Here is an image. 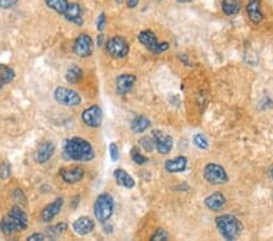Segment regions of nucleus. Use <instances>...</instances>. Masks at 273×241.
<instances>
[{"label": "nucleus", "instance_id": "obj_14", "mask_svg": "<svg viewBox=\"0 0 273 241\" xmlns=\"http://www.w3.org/2000/svg\"><path fill=\"white\" fill-rule=\"evenodd\" d=\"M62 16L68 22H72V23L77 24L79 27L83 26V23H84V20H83V9L77 2H69L68 7H67Z\"/></svg>", "mask_w": 273, "mask_h": 241}, {"label": "nucleus", "instance_id": "obj_29", "mask_svg": "<svg viewBox=\"0 0 273 241\" xmlns=\"http://www.w3.org/2000/svg\"><path fill=\"white\" fill-rule=\"evenodd\" d=\"M193 144L198 149H200V150H207V149L209 148V141L207 138L204 137V134H202V133H198V134L194 135Z\"/></svg>", "mask_w": 273, "mask_h": 241}, {"label": "nucleus", "instance_id": "obj_31", "mask_svg": "<svg viewBox=\"0 0 273 241\" xmlns=\"http://www.w3.org/2000/svg\"><path fill=\"white\" fill-rule=\"evenodd\" d=\"M140 143H141L142 148H143L147 152H152L153 150H154L155 144H154V139H152V138H149V137L142 138V139L140 140Z\"/></svg>", "mask_w": 273, "mask_h": 241}, {"label": "nucleus", "instance_id": "obj_33", "mask_svg": "<svg viewBox=\"0 0 273 241\" xmlns=\"http://www.w3.org/2000/svg\"><path fill=\"white\" fill-rule=\"evenodd\" d=\"M168 239H169V234L161 228L157 229L154 234L151 237L152 241H161V240H168Z\"/></svg>", "mask_w": 273, "mask_h": 241}, {"label": "nucleus", "instance_id": "obj_40", "mask_svg": "<svg viewBox=\"0 0 273 241\" xmlns=\"http://www.w3.org/2000/svg\"><path fill=\"white\" fill-rule=\"evenodd\" d=\"M177 1L182 2V4H185V2H189V1H192V0H177Z\"/></svg>", "mask_w": 273, "mask_h": 241}, {"label": "nucleus", "instance_id": "obj_38", "mask_svg": "<svg viewBox=\"0 0 273 241\" xmlns=\"http://www.w3.org/2000/svg\"><path fill=\"white\" fill-rule=\"evenodd\" d=\"M138 2H140V0H127V6L129 9H135L138 5Z\"/></svg>", "mask_w": 273, "mask_h": 241}, {"label": "nucleus", "instance_id": "obj_22", "mask_svg": "<svg viewBox=\"0 0 273 241\" xmlns=\"http://www.w3.org/2000/svg\"><path fill=\"white\" fill-rule=\"evenodd\" d=\"M67 231H68V224L65 223V222H60V223L55 224V226H51L49 227V228H46L45 235L47 239L55 240L57 239V238L62 237Z\"/></svg>", "mask_w": 273, "mask_h": 241}, {"label": "nucleus", "instance_id": "obj_39", "mask_svg": "<svg viewBox=\"0 0 273 241\" xmlns=\"http://www.w3.org/2000/svg\"><path fill=\"white\" fill-rule=\"evenodd\" d=\"M97 45H99V46L106 45V44H105V35L102 34V33H101V34L97 35Z\"/></svg>", "mask_w": 273, "mask_h": 241}, {"label": "nucleus", "instance_id": "obj_8", "mask_svg": "<svg viewBox=\"0 0 273 241\" xmlns=\"http://www.w3.org/2000/svg\"><path fill=\"white\" fill-rule=\"evenodd\" d=\"M106 49H107L108 54L113 57V59L121 60L128 56L129 54V43L127 39L122 35H114L110 40L106 43Z\"/></svg>", "mask_w": 273, "mask_h": 241}, {"label": "nucleus", "instance_id": "obj_6", "mask_svg": "<svg viewBox=\"0 0 273 241\" xmlns=\"http://www.w3.org/2000/svg\"><path fill=\"white\" fill-rule=\"evenodd\" d=\"M54 98L56 102L63 106L76 107L82 104V96L78 91L66 87H57L54 91Z\"/></svg>", "mask_w": 273, "mask_h": 241}, {"label": "nucleus", "instance_id": "obj_15", "mask_svg": "<svg viewBox=\"0 0 273 241\" xmlns=\"http://www.w3.org/2000/svg\"><path fill=\"white\" fill-rule=\"evenodd\" d=\"M63 204H65L63 199L57 198L56 200H54L51 204H49L47 206L44 207L43 211H41V221L45 222V223L51 222L55 217H56L58 213L61 212V210H62L63 207Z\"/></svg>", "mask_w": 273, "mask_h": 241}, {"label": "nucleus", "instance_id": "obj_34", "mask_svg": "<svg viewBox=\"0 0 273 241\" xmlns=\"http://www.w3.org/2000/svg\"><path fill=\"white\" fill-rule=\"evenodd\" d=\"M110 155H111V160L113 162H117L119 160V148L116 143H111L110 144Z\"/></svg>", "mask_w": 273, "mask_h": 241}, {"label": "nucleus", "instance_id": "obj_23", "mask_svg": "<svg viewBox=\"0 0 273 241\" xmlns=\"http://www.w3.org/2000/svg\"><path fill=\"white\" fill-rule=\"evenodd\" d=\"M83 76H84V72H83L82 68L77 65H72L66 71L65 78L69 84H77V83H79L82 80Z\"/></svg>", "mask_w": 273, "mask_h": 241}, {"label": "nucleus", "instance_id": "obj_9", "mask_svg": "<svg viewBox=\"0 0 273 241\" xmlns=\"http://www.w3.org/2000/svg\"><path fill=\"white\" fill-rule=\"evenodd\" d=\"M94 51L93 38L86 33H82L73 43V52L79 57H89Z\"/></svg>", "mask_w": 273, "mask_h": 241}, {"label": "nucleus", "instance_id": "obj_20", "mask_svg": "<svg viewBox=\"0 0 273 241\" xmlns=\"http://www.w3.org/2000/svg\"><path fill=\"white\" fill-rule=\"evenodd\" d=\"M114 181L118 185H121L123 188H127V189H133L135 187V181L127 171H124L123 168H117L113 173Z\"/></svg>", "mask_w": 273, "mask_h": 241}, {"label": "nucleus", "instance_id": "obj_2", "mask_svg": "<svg viewBox=\"0 0 273 241\" xmlns=\"http://www.w3.org/2000/svg\"><path fill=\"white\" fill-rule=\"evenodd\" d=\"M28 216L21 209V206L15 205L10 209L7 215L2 217L0 221V232L5 237L16 234V233L23 232L28 228Z\"/></svg>", "mask_w": 273, "mask_h": 241}, {"label": "nucleus", "instance_id": "obj_27", "mask_svg": "<svg viewBox=\"0 0 273 241\" xmlns=\"http://www.w3.org/2000/svg\"><path fill=\"white\" fill-rule=\"evenodd\" d=\"M15 79V71L9 66L0 65V85L9 84Z\"/></svg>", "mask_w": 273, "mask_h": 241}, {"label": "nucleus", "instance_id": "obj_18", "mask_svg": "<svg viewBox=\"0 0 273 241\" xmlns=\"http://www.w3.org/2000/svg\"><path fill=\"white\" fill-rule=\"evenodd\" d=\"M55 154V145L52 141L47 140L41 143L39 145L38 151H37V162L40 163V165H44L47 161L51 160V157L54 156Z\"/></svg>", "mask_w": 273, "mask_h": 241}, {"label": "nucleus", "instance_id": "obj_32", "mask_svg": "<svg viewBox=\"0 0 273 241\" xmlns=\"http://www.w3.org/2000/svg\"><path fill=\"white\" fill-rule=\"evenodd\" d=\"M106 24H107V17H106L105 12H101L99 16H97L96 29L99 30V32H104L106 28Z\"/></svg>", "mask_w": 273, "mask_h": 241}, {"label": "nucleus", "instance_id": "obj_7", "mask_svg": "<svg viewBox=\"0 0 273 241\" xmlns=\"http://www.w3.org/2000/svg\"><path fill=\"white\" fill-rule=\"evenodd\" d=\"M203 177L209 184L213 185H222L228 182L227 172L217 163H208L203 171Z\"/></svg>", "mask_w": 273, "mask_h": 241}, {"label": "nucleus", "instance_id": "obj_42", "mask_svg": "<svg viewBox=\"0 0 273 241\" xmlns=\"http://www.w3.org/2000/svg\"><path fill=\"white\" fill-rule=\"evenodd\" d=\"M117 1H118V2H123V0H117Z\"/></svg>", "mask_w": 273, "mask_h": 241}, {"label": "nucleus", "instance_id": "obj_36", "mask_svg": "<svg viewBox=\"0 0 273 241\" xmlns=\"http://www.w3.org/2000/svg\"><path fill=\"white\" fill-rule=\"evenodd\" d=\"M47 238H46L45 233H34V234L29 235V237L27 238V240H29V241H44Z\"/></svg>", "mask_w": 273, "mask_h": 241}, {"label": "nucleus", "instance_id": "obj_11", "mask_svg": "<svg viewBox=\"0 0 273 241\" xmlns=\"http://www.w3.org/2000/svg\"><path fill=\"white\" fill-rule=\"evenodd\" d=\"M136 76L132 73H123L116 79V91L118 95H127L133 90L136 83Z\"/></svg>", "mask_w": 273, "mask_h": 241}, {"label": "nucleus", "instance_id": "obj_19", "mask_svg": "<svg viewBox=\"0 0 273 241\" xmlns=\"http://www.w3.org/2000/svg\"><path fill=\"white\" fill-rule=\"evenodd\" d=\"M188 160L186 156H177L175 159L165 161V165L164 168L168 173H181V172H185L187 168Z\"/></svg>", "mask_w": 273, "mask_h": 241}, {"label": "nucleus", "instance_id": "obj_13", "mask_svg": "<svg viewBox=\"0 0 273 241\" xmlns=\"http://www.w3.org/2000/svg\"><path fill=\"white\" fill-rule=\"evenodd\" d=\"M85 171L82 167H69L61 168L60 177L67 184H76L84 178Z\"/></svg>", "mask_w": 273, "mask_h": 241}, {"label": "nucleus", "instance_id": "obj_41", "mask_svg": "<svg viewBox=\"0 0 273 241\" xmlns=\"http://www.w3.org/2000/svg\"><path fill=\"white\" fill-rule=\"evenodd\" d=\"M271 177H272V179H273V168L271 170Z\"/></svg>", "mask_w": 273, "mask_h": 241}, {"label": "nucleus", "instance_id": "obj_25", "mask_svg": "<svg viewBox=\"0 0 273 241\" xmlns=\"http://www.w3.org/2000/svg\"><path fill=\"white\" fill-rule=\"evenodd\" d=\"M151 127V121L144 116H137L132 121V131L134 133H143Z\"/></svg>", "mask_w": 273, "mask_h": 241}, {"label": "nucleus", "instance_id": "obj_1", "mask_svg": "<svg viewBox=\"0 0 273 241\" xmlns=\"http://www.w3.org/2000/svg\"><path fill=\"white\" fill-rule=\"evenodd\" d=\"M63 155L66 159L78 162H89L95 157L93 145L80 137L66 140L63 144Z\"/></svg>", "mask_w": 273, "mask_h": 241}, {"label": "nucleus", "instance_id": "obj_35", "mask_svg": "<svg viewBox=\"0 0 273 241\" xmlns=\"http://www.w3.org/2000/svg\"><path fill=\"white\" fill-rule=\"evenodd\" d=\"M19 0H0V9H11V7L15 6Z\"/></svg>", "mask_w": 273, "mask_h": 241}, {"label": "nucleus", "instance_id": "obj_21", "mask_svg": "<svg viewBox=\"0 0 273 241\" xmlns=\"http://www.w3.org/2000/svg\"><path fill=\"white\" fill-rule=\"evenodd\" d=\"M204 204L210 211H220L226 204V198L221 193H214L205 199Z\"/></svg>", "mask_w": 273, "mask_h": 241}, {"label": "nucleus", "instance_id": "obj_5", "mask_svg": "<svg viewBox=\"0 0 273 241\" xmlns=\"http://www.w3.org/2000/svg\"><path fill=\"white\" fill-rule=\"evenodd\" d=\"M138 41L154 55H159L165 52L169 49V43H160L158 38L155 37L154 32L151 29H144L138 33Z\"/></svg>", "mask_w": 273, "mask_h": 241}, {"label": "nucleus", "instance_id": "obj_4", "mask_svg": "<svg viewBox=\"0 0 273 241\" xmlns=\"http://www.w3.org/2000/svg\"><path fill=\"white\" fill-rule=\"evenodd\" d=\"M114 211V200L110 194L104 193L100 194L97 196L96 201L94 205V215L95 218L100 222V223H105L108 222L112 217Z\"/></svg>", "mask_w": 273, "mask_h": 241}, {"label": "nucleus", "instance_id": "obj_37", "mask_svg": "<svg viewBox=\"0 0 273 241\" xmlns=\"http://www.w3.org/2000/svg\"><path fill=\"white\" fill-rule=\"evenodd\" d=\"M13 199H15V201H17L19 200V199H22V200H24V201H27V199H26V196H24V194H23V191H22L21 189H16L15 191H13Z\"/></svg>", "mask_w": 273, "mask_h": 241}, {"label": "nucleus", "instance_id": "obj_10", "mask_svg": "<svg viewBox=\"0 0 273 241\" xmlns=\"http://www.w3.org/2000/svg\"><path fill=\"white\" fill-rule=\"evenodd\" d=\"M82 120L88 127L99 128L102 124V120H104V112L99 105H91L83 111Z\"/></svg>", "mask_w": 273, "mask_h": 241}, {"label": "nucleus", "instance_id": "obj_24", "mask_svg": "<svg viewBox=\"0 0 273 241\" xmlns=\"http://www.w3.org/2000/svg\"><path fill=\"white\" fill-rule=\"evenodd\" d=\"M222 11L227 16H236L241 11L242 2L239 0H222Z\"/></svg>", "mask_w": 273, "mask_h": 241}, {"label": "nucleus", "instance_id": "obj_26", "mask_svg": "<svg viewBox=\"0 0 273 241\" xmlns=\"http://www.w3.org/2000/svg\"><path fill=\"white\" fill-rule=\"evenodd\" d=\"M68 0H45V5L49 9L54 10L58 15H63L68 7Z\"/></svg>", "mask_w": 273, "mask_h": 241}, {"label": "nucleus", "instance_id": "obj_3", "mask_svg": "<svg viewBox=\"0 0 273 241\" xmlns=\"http://www.w3.org/2000/svg\"><path fill=\"white\" fill-rule=\"evenodd\" d=\"M216 227L220 234L226 240H236L243 232L241 221L232 215H222L216 217Z\"/></svg>", "mask_w": 273, "mask_h": 241}, {"label": "nucleus", "instance_id": "obj_28", "mask_svg": "<svg viewBox=\"0 0 273 241\" xmlns=\"http://www.w3.org/2000/svg\"><path fill=\"white\" fill-rule=\"evenodd\" d=\"M130 156H132V160L136 163V165L142 166V165H144V163L148 162V157L144 156V155H142L137 148L132 149V151H130Z\"/></svg>", "mask_w": 273, "mask_h": 241}, {"label": "nucleus", "instance_id": "obj_17", "mask_svg": "<svg viewBox=\"0 0 273 241\" xmlns=\"http://www.w3.org/2000/svg\"><path fill=\"white\" fill-rule=\"evenodd\" d=\"M247 13L253 23H261L264 20V13L261 11V0H249L247 4Z\"/></svg>", "mask_w": 273, "mask_h": 241}, {"label": "nucleus", "instance_id": "obj_12", "mask_svg": "<svg viewBox=\"0 0 273 241\" xmlns=\"http://www.w3.org/2000/svg\"><path fill=\"white\" fill-rule=\"evenodd\" d=\"M153 139H154L155 149L160 155H166L171 151L172 149V138L170 135L164 134L161 131L152 132Z\"/></svg>", "mask_w": 273, "mask_h": 241}, {"label": "nucleus", "instance_id": "obj_16", "mask_svg": "<svg viewBox=\"0 0 273 241\" xmlns=\"http://www.w3.org/2000/svg\"><path fill=\"white\" fill-rule=\"evenodd\" d=\"M95 229V222L91 220L90 217L86 216H82L78 220L74 221L73 223V231L76 234L80 235V237H85L93 233Z\"/></svg>", "mask_w": 273, "mask_h": 241}, {"label": "nucleus", "instance_id": "obj_30", "mask_svg": "<svg viewBox=\"0 0 273 241\" xmlns=\"http://www.w3.org/2000/svg\"><path fill=\"white\" fill-rule=\"evenodd\" d=\"M11 176V165L9 162H6V161H4V162H1V165H0V178L2 179V181H6V179H9Z\"/></svg>", "mask_w": 273, "mask_h": 241}]
</instances>
